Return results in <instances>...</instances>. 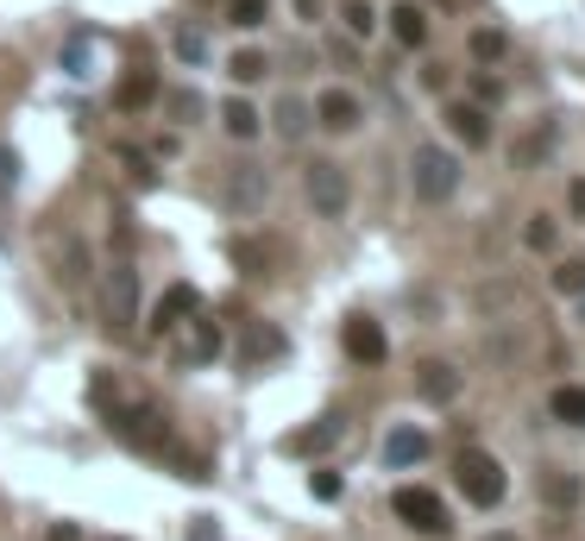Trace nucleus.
I'll return each mask as SVG.
<instances>
[{
	"instance_id": "nucleus-28",
	"label": "nucleus",
	"mask_w": 585,
	"mask_h": 541,
	"mask_svg": "<svg viewBox=\"0 0 585 541\" xmlns=\"http://www.w3.org/2000/svg\"><path fill=\"white\" fill-rule=\"evenodd\" d=\"M340 20H347V32H353V38H372V32H378L372 0H347V7H340Z\"/></svg>"
},
{
	"instance_id": "nucleus-37",
	"label": "nucleus",
	"mask_w": 585,
	"mask_h": 541,
	"mask_svg": "<svg viewBox=\"0 0 585 541\" xmlns=\"http://www.w3.org/2000/svg\"><path fill=\"white\" fill-rule=\"evenodd\" d=\"M45 541H82V529H77V522H51V529H45Z\"/></svg>"
},
{
	"instance_id": "nucleus-1",
	"label": "nucleus",
	"mask_w": 585,
	"mask_h": 541,
	"mask_svg": "<svg viewBox=\"0 0 585 541\" xmlns=\"http://www.w3.org/2000/svg\"><path fill=\"white\" fill-rule=\"evenodd\" d=\"M89 403H95L107 428L127 440V447H139V454H164V447H171V422H164L145 397H132L120 378L95 372V378H89Z\"/></svg>"
},
{
	"instance_id": "nucleus-19",
	"label": "nucleus",
	"mask_w": 585,
	"mask_h": 541,
	"mask_svg": "<svg viewBox=\"0 0 585 541\" xmlns=\"http://www.w3.org/2000/svg\"><path fill=\"white\" fill-rule=\"evenodd\" d=\"M541 497H548V510H573V504L585 497V485L573 479V472H560V466H548V472H541Z\"/></svg>"
},
{
	"instance_id": "nucleus-5",
	"label": "nucleus",
	"mask_w": 585,
	"mask_h": 541,
	"mask_svg": "<svg viewBox=\"0 0 585 541\" xmlns=\"http://www.w3.org/2000/svg\"><path fill=\"white\" fill-rule=\"evenodd\" d=\"M102 328L114 340H132V328H139V271L127 258L107 271V284H102Z\"/></svg>"
},
{
	"instance_id": "nucleus-36",
	"label": "nucleus",
	"mask_w": 585,
	"mask_h": 541,
	"mask_svg": "<svg viewBox=\"0 0 585 541\" xmlns=\"http://www.w3.org/2000/svg\"><path fill=\"white\" fill-rule=\"evenodd\" d=\"M189 541H221V529H214V516H196V522H189Z\"/></svg>"
},
{
	"instance_id": "nucleus-10",
	"label": "nucleus",
	"mask_w": 585,
	"mask_h": 541,
	"mask_svg": "<svg viewBox=\"0 0 585 541\" xmlns=\"http://www.w3.org/2000/svg\"><path fill=\"white\" fill-rule=\"evenodd\" d=\"M340 346H347V360L353 365H384V353H390V340H384V328L372 321V315H347Z\"/></svg>"
},
{
	"instance_id": "nucleus-33",
	"label": "nucleus",
	"mask_w": 585,
	"mask_h": 541,
	"mask_svg": "<svg viewBox=\"0 0 585 541\" xmlns=\"http://www.w3.org/2000/svg\"><path fill=\"white\" fill-rule=\"evenodd\" d=\"M20 183V152L13 145H0V202H7V189Z\"/></svg>"
},
{
	"instance_id": "nucleus-6",
	"label": "nucleus",
	"mask_w": 585,
	"mask_h": 541,
	"mask_svg": "<svg viewBox=\"0 0 585 541\" xmlns=\"http://www.w3.org/2000/svg\"><path fill=\"white\" fill-rule=\"evenodd\" d=\"M171 360L177 365H214L221 360V353H227V334H221V321H208L202 309L189 315V321H177V328H171Z\"/></svg>"
},
{
	"instance_id": "nucleus-17",
	"label": "nucleus",
	"mask_w": 585,
	"mask_h": 541,
	"mask_svg": "<svg viewBox=\"0 0 585 541\" xmlns=\"http://www.w3.org/2000/svg\"><path fill=\"white\" fill-rule=\"evenodd\" d=\"M315 120H321L328 132H353L359 127V102L347 95V89H328V95L315 102Z\"/></svg>"
},
{
	"instance_id": "nucleus-8",
	"label": "nucleus",
	"mask_w": 585,
	"mask_h": 541,
	"mask_svg": "<svg viewBox=\"0 0 585 541\" xmlns=\"http://www.w3.org/2000/svg\"><path fill=\"white\" fill-rule=\"evenodd\" d=\"M390 510H397V522L416 529V536H447V529H454V522H447V504H441L429 485H397L390 491Z\"/></svg>"
},
{
	"instance_id": "nucleus-29",
	"label": "nucleus",
	"mask_w": 585,
	"mask_h": 541,
	"mask_svg": "<svg viewBox=\"0 0 585 541\" xmlns=\"http://www.w3.org/2000/svg\"><path fill=\"white\" fill-rule=\"evenodd\" d=\"M554 290H560V296H585V258H560V264H554Z\"/></svg>"
},
{
	"instance_id": "nucleus-26",
	"label": "nucleus",
	"mask_w": 585,
	"mask_h": 541,
	"mask_svg": "<svg viewBox=\"0 0 585 541\" xmlns=\"http://www.w3.org/2000/svg\"><path fill=\"white\" fill-rule=\"evenodd\" d=\"M227 20L239 32H258L265 20H271V0H227Z\"/></svg>"
},
{
	"instance_id": "nucleus-20",
	"label": "nucleus",
	"mask_w": 585,
	"mask_h": 541,
	"mask_svg": "<svg viewBox=\"0 0 585 541\" xmlns=\"http://www.w3.org/2000/svg\"><path fill=\"white\" fill-rule=\"evenodd\" d=\"M347 435V422L340 415H321L315 428H303V435H290V454H328L334 440Z\"/></svg>"
},
{
	"instance_id": "nucleus-25",
	"label": "nucleus",
	"mask_w": 585,
	"mask_h": 541,
	"mask_svg": "<svg viewBox=\"0 0 585 541\" xmlns=\"http://www.w3.org/2000/svg\"><path fill=\"white\" fill-rule=\"evenodd\" d=\"M283 353V334L278 328H265V321H258L253 334H246V365H258V360H278Z\"/></svg>"
},
{
	"instance_id": "nucleus-32",
	"label": "nucleus",
	"mask_w": 585,
	"mask_h": 541,
	"mask_svg": "<svg viewBox=\"0 0 585 541\" xmlns=\"http://www.w3.org/2000/svg\"><path fill=\"white\" fill-rule=\"evenodd\" d=\"M171 51H177L183 63H208V38H202L196 26H183L177 38H171Z\"/></svg>"
},
{
	"instance_id": "nucleus-4",
	"label": "nucleus",
	"mask_w": 585,
	"mask_h": 541,
	"mask_svg": "<svg viewBox=\"0 0 585 541\" xmlns=\"http://www.w3.org/2000/svg\"><path fill=\"white\" fill-rule=\"evenodd\" d=\"M454 479H459V491H466V504H472V510H498V504H504V491H510L504 466L491 460L484 447H459Z\"/></svg>"
},
{
	"instance_id": "nucleus-34",
	"label": "nucleus",
	"mask_w": 585,
	"mask_h": 541,
	"mask_svg": "<svg viewBox=\"0 0 585 541\" xmlns=\"http://www.w3.org/2000/svg\"><path fill=\"white\" fill-rule=\"evenodd\" d=\"M308 491H315L321 504H334V497H340V479H334V472H308Z\"/></svg>"
},
{
	"instance_id": "nucleus-14",
	"label": "nucleus",
	"mask_w": 585,
	"mask_h": 541,
	"mask_svg": "<svg viewBox=\"0 0 585 541\" xmlns=\"http://www.w3.org/2000/svg\"><path fill=\"white\" fill-rule=\"evenodd\" d=\"M441 120H447V132H454L466 152H479L484 139H491V120H484L479 102H447V114H441Z\"/></svg>"
},
{
	"instance_id": "nucleus-31",
	"label": "nucleus",
	"mask_w": 585,
	"mask_h": 541,
	"mask_svg": "<svg viewBox=\"0 0 585 541\" xmlns=\"http://www.w3.org/2000/svg\"><path fill=\"white\" fill-rule=\"evenodd\" d=\"M523 239H529L535 252H554V239H560L554 214H529V227H523Z\"/></svg>"
},
{
	"instance_id": "nucleus-16",
	"label": "nucleus",
	"mask_w": 585,
	"mask_h": 541,
	"mask_svg": "<svg viewBox=\"0 0 585 541\" xmlns=\"http://www.w3.org/2000/svg\"><path fill=\"white\" fill-rule=\"evenodd\" d=\"M390 32H397V45H403V51L429 45V7H416V0H397V7H390Z\"/></svg>"
},
{
	"instance_id": "nucleus-40",
	"label": "nucleus",
	"mask_w": 585,
	"mask_h": 541,
	"mask_svg": "<svg viewBox=\"0 0 585 541\" xmlns=\"http://www.w3.org/2000/svg\"><path fill=\"white\" fill-rule=\"evenodd\" d=\"M484 541H516V536H510V529H498V536H484Z\"/></svg>"
},
{
	"instance_id": "nucleus-3",
	"label": "nucleus",
	"mask_w": 585,
	"mask_h": 541,
	"mask_svg": "<svg viewBox=\"0 0 585 541\" xmlns=\"http://www.w3.org/2000/svg\"><path fill=\"white\" fill-rule=\"evenodd\" d=\"M409 189H416V202H454L459 189V157L447 145H416L409 152Z\"/></svg>"
},
{
	"instance_id": "nucleus-2",
	"label": "nucleus",
	"mask_w": 585,
	"mask_h": 541,
	"mask_svg": "<svg viewBox=\"0 0 585 541\" xmlns=\"http://www.w3.org/2000/svg\"><path fill=\"white\" fill-rule=\"evenodd\" d=\"M214 202L227 208L233 221H253L258 208L271 202V170H265V164H253V157L221 164V177H214Z\"/></svg>"
},
{
	"instance_id": "nucleus-24",
	"label": "nucleus",
	"mask_w": 585,
	"mask_h": 541,
	"mask_svg": "<svg viewBox=\"0 0 585 541\" xmlns=\"http://www.w3.org/2000/svg\"><path fill=\"white\" fill-rule=\"evenodd\" d=\"M221 127H227L233 139H258V127H265V114H258L253 102H227V107H221Z\"/></svg>"
},
{
	"instance_id": "nucleus-21",
	"label": "nucleus",
	"mask_w": 585,
	"mask_h": 541,
	"mask_svg": "<svg viewBox=\"0 0 585 541\" xmlns=\"http://www.w3.org/2000/svg\"><path fill=\"white\" fill-rule=\"evenodd\" d=\"M548 415H554L560 428H585V385H560L548 397Z\"/></svg>"
},
{
	"instance_id": "nucleus-13",
	"label": "nucleus",
	"mask_w": 585,
	"mask_h": 541,
	"mask_svg": "<svg viewBox=\"0 0 585 541\" xmlns=\"http://www.w3.org/2000/svg\"><path fill=\"white\" fill-rule=\"evenodd\" d=\"M459 365H447V360H429V365H416V397L422 403H454L459 397Z\"/></svg>"
},
{
	"instance_id": "nucleus-30",
	"label": "nucleus",
	"mask_w": 585,
	"mask_h": 541,
	"mask_svg": "<svg viewBox=\"0 0 585 541\" xmlns=\"http://www.w3.org/2000/svg\"><path fill=\"white\" fill-rule=\"evenodd\" d=\"M227 70H233V82H258L265 70H271V63H265V51H253V45H246V51L227 57Z\"/></svg>"
},
{
	"instance_id": "nucleus-9",
	"label": "nucleus",
	"mask_w": 585,
	"mask_h": 541,
	"mask_svg": "<svg viewBox=\"0 0 585 541\" xmlns=\"http://www.w3.org/2000/svg\"><path fill=\"white\" fill-rule=\"evenodd\" d=\"M45 258H51V278L63 290H82L89 284V246H82V233H45Z\"/></svg>"
},
{
	"instance_id": "nucleus-12",
	"label": "nucleus",
	"mask_w": 585,
	"mask_h": 541,
	"mask_svg": "<svg viewBox=\"0 0 585 541\" xmlns=\"http://www.w3.org/2000/svg\"><path fill=\"white\" fill-rule=\"evenodd\" d=\"M196 309H202V290H196V284H171V290H164V296L152 303V334L164 340L171 328H177V321H189Z\"/></svg>"
},
{
	"instance_id": "nucleus-11",
	"label": "nucleus",
	"mask_w": 585,
	"mask_h": 541,
	"mask_svg": "<svg viewBox=\"0 0 585 541\" xmlns=\"http://www.w3.org/2000/svg\"><path fill=\"white\" fill-rule=\"evenodd\" d=\"M554 145H560V120H535V127L510 145V170H541V164L554 157Z\"/></svg>"
},
{
	"instance_id": "nucleus-27",
	"label": "nucleus",
	"mask_w": 585,
	"mask_h": 541,
	"mask_svg": "<svg viewBox=\"0 0 585 541\" xmlns=\"http://www.w3.org/2000/svg\"><path fill=\"white\" fill-rule=\"evenodd\" d=\"M472 57H479V63H504L510 57V38L498 26H479L472 32Z\"/></svg>"
},
{
	"instance_id": "nucleus-39",
	"label": "nucleus",
	"mask_w": 585,
	"mask_h": 541,
	"mask_svg": "<svg viewBox=\"0 0 585 541\" xmlns=\"http://www.w3.org/2000/svg\"><path fill=\"white\" fill-rule=\"evenodd\" d=\"M296 13H303V20H321V0H296Z\"/></svg>"
},
{
	"instance_id": "nucleus-38",
	"label": "nucleus",
	"mask_w": 585,
	"mask_h": 541,
	"mask_svg": "<svg viewBox=\"0 0 585 541\" xmlns=\"http://www.w3.org/2000/svg\"><path fill=\"white\" fill-rule=\"evenodd\" d=\"M566 202H573V214L585 221V183H566Z\"/></svg>"
},
{
	"instance_id": "nucleus-15",
	"label": "nucleus",
	"mask_w": 585,
	"mask_h": 541,
	"mask_svg": "<svg viewBox=\"0 0 585 541\" xmlns=\"http://www.w3.org/2000/svg\"><path fill=\"white\" fill-rule=\"evenodd\" d=\"M308 127H315V107H308L303 95H283V102L271 107V132H278L283 145H296Z\"/></svg>"
},
{
	"instance_id": "nucleus-23",
	"label": "nucleus",
	"mask_w": 585,
	"mask_h": 541,
	"mask_svg": "<svg viewBox=\"0 0 585 541\" xmlns=\"http://www.w3.org/2000/svg\"><path fill=\"white\" fill-rule=\"evenodd\" d=\"M89 57H95V38H89V32H70V45H63V57H57V63H63V77L89 82V77H95V70H89Z\"/></svg>"
},
{
	"instance_id": "nucleus-18",
	"label": "nucleus",
	"mask_w": 585,
	"mask_h": 541,
	"mask_svg": "<svg viewBox=\"0 0 585 541\" xmlns=\"http://www.w3.org/2000/svg\"><path fill=\"white\" fill-rule=\"evenodd\" d=\"M384 460H390V466H422V460H429V435H422V428H390Z\"/></svg>"
},
{
	"instance_id": "nucleus-7",
	"label": "nucleus",
	"mask_w": 585,
	"mask_h": 541,
	"mask_svg": "<svg viewBox=\"0 0 585 541\" xmlns=\"http://www.w3.org/2000/svg\"><path fill=\"white\" fill-rule=\"evenodd\" d=\"M303 196H308V208H315L321 221H340L347 202H353V183H347V170H340L334 157H315V164L303 170Z\"/></svg>"
},
{
	"instance_id": "nucleus-41",
	"label": "nucleus",
	"mask_w": 585,
	"mask_h": 541,
	"mask_svg": "<svg viewBox=\"0 0 585 541\" xmlns=\"http://www.w3.org/2000/svg\"><path fill=\"white\" fill-rule=\"evenodd\" d=\"M441 7H466V0H441Z\"/></svg>"
},
{
	"instance_id": "nucleus-35",
	"label": "nucleus",
	"mask_w": 585,
	"mask_h": 541,
	"mask_svg": "<svg viewBox=\"0 0 585 541\" xmlns=\"http://www.w3.org/2000/svg\"><path fill=\"white\" fill-rule=\"evenodd\" d=\"M171 114H183V120H196V114H202V95H189V89H177V95H171Z\"/></svg>"
},
{
	"instance_id": "nucleus-22",
	"label": "nucleus",
	"mask_w": 585,
	"mask_h": 541,
	"mask_svg": "<svg viewBox=\"0 0 585 541\" xmlns=\"http://www.w3.org/2000/svg\"><path fill=\"white\" fill-rule=\"evenodd\" d=\"M114 102L127 107V114H139V107H152V102H157V77H152V70H132V77L120 82V95H114Z\"/></svg>"
}]
</instances>
